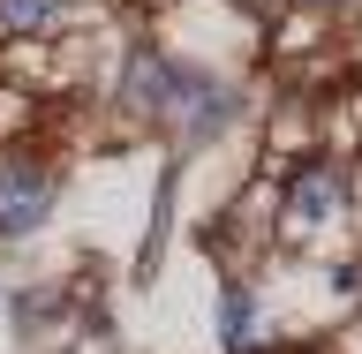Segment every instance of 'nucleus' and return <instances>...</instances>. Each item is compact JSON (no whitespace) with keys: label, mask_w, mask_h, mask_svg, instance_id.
I'll return each mask as SVG.
<instances>
[{"label":"nucleus","mask_w":362,"mask_h":354,"mask_svg":"<svg viewBox=\"0 0 362 354\" xmlns=\"http://www.w3.org/2000/svg\"><path fill=\"white\" fill-rule=\"evenodd\" d=\"M45 211H53V181H45V166H38V158H0V242L38 234Z\"/></svg>","instance_id":"1"},{"label":"nucleus","mask_w":362,"mask_h":354,"mask_svg":"<svg viewBox=\"0 0 362 354\" xmlns=\"http://www.w3.org/2000/svg\"><path fill=\"white\" fill-rule=\"evenodd\" d=\"M339 203H347V174H339L332 158H302V166H294V181H287V211H294V226L332 219Z\"/></svg>","instance_id":"2"},{"label":"nucleus","mask_w":362,"mask_h":354,"mask_svg":"<svg viewBox=\"0 0 362 354\" xmlns=\"http://www.w3.org/2000/svg\"><path fill=\"white\" fill-rule=\"evenodd\" d=\"M219 339H226V354H257L264 347V339H257V302H249V287L219 294Z\"/></svg>","instance_id":"3"},{"label":"nucleus","mask_w":362,"mask_h":354,"mask_svg":"<svg viewBox=\"0 0 362 354\" xmlns=\"http://www.w3.org/2000/svg\"><path fill=\"white\" fill-rule=\"evenodd\" d=\"M61 23V0H0V30L8 38H38Z\"/></svg>","instance_id":"4"},{"label":"nucleus","mask_w":362,"mask_h":354,"mask_svg":"<svg viewBox=\"0 0 362 354\" xmlns=\"http://www.w3.org/2000/svg\"><path fill=\"white\" fill-rule=\"evenodd\" d=\"M310 8H339V0H310Z\"/></svg>","instance_id":"5"}]
</instances>
